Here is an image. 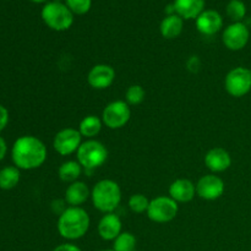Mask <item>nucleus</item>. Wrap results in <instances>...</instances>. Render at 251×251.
<instances>
[{"mask_svg": "<svg viewBox=\"0 0 251 251\" xmlns=\"http://www.w3.org/2000/svg\"><path fill=\"white\" fill-rule=\"evenodd\" d=\"M42 19L54 31H66L74 24V14L65 4L59 1L48 2L42 9Z\"/></svg>", "mask_w": 251, "mask_h": 251, "instance_id": "4", "label": "nucleus"}, {"mask_svg": "<svg viewBox=\"0 0 251 251\" xmlns=\"http://www.w3.org/2000/svg\"><path fill=\"white\" fill-rule=\"evenodd\" d=\"M65 5L73 14L85 15L90 11L92 0H65Z\"/></svg>", "mask_w": 251, "mask_h": 251, "instance_id": "27", "label": "nucleus"}, {"mask_svg": "<svg viewBox=\"0 0 251 251\" xmlns=\"http://www.w3.org/2000/svg\"><path fill=\"white\" fill-rule=\"evenodd\" d=\"M135 251H137V250H135Z\"/></svg>", "mask_w": 251, "mask_h": 251, "instance_id": "33", "label": "nucleus"}, {"mask_svg": "<svg viewBox=\"0 0 251 251\" xmlns=\"http://www.w3.org/2000/svg\"><path fill=\"white\" fill-rule=\"evenodd\" d=\"M205 166L213 173H222L232 166V157L222 147H215L206 153Z\"/></svg>", "mask_w": 251, "mask_h": 251, "instance_id": "13", "label": "nucleus"}, {"mask_svg": "<svg viewBox=\"0 0 251 251\" xmlns=\"http://www.w3.org/2000/svg\"><path fill=\"white\" fill-rule=\"evenodd\" d=\"M91 199L98 211L112 213L122 202V189L117 181L103 179L95 184L91 191Z\"/></svg>", "mask_w": 251, "mask_h": 251, "instance_id": "3", "label": "nucleus"}, {"mask_svg": "<svg viewBox=\"0 0 251 251\" xmlns=\"http://www.w3.org/2000/svg\"><path fill=\"white\" fill-rule=\"evenodd\" d=\"M184 27L183 19L179 15L172 14L164 17L161 22V34L167 39L176 38L181 33Z\"/></svg>", "mask_w": 251, "mask_h": 251, "instance_id": "19", "label": "nucleus"}, {"mask_svg": "<svg viewBox=\"0 0 251 251\" xmlns=\"http://www.w3.org/2000/svg\"><path fill=\"white\" fill-rule=\"evenodd\" d=\"M223 26V19L221 14L215 10H205L196 19V28L205 36H212L217 33Z\"/></svg>", "mask_w": 251, "mask_h": 251, "instance_id": "14", "label": "nucleus"}, {"mask_svg": "<svg viewBox=\"0 0 251 251\" xmlns=\"http://www.w3.org/2000/svg\"><path fill=\"white\" fill-rule=\"evenodd\" d=\"M91 220L82 207H68L59 215L58 232L64 239L77 240L90 229Z\"/></svg>", "mask_w": 251, "mask_h": 251, "instance_id": "2", "label": "nucleus"}, {"mask_svg": "<svg viewBox=\"0 0 251 251\" xmlns=\"http://www.w3.org/2000/svg\"><path fill=\"white\" fill-rule=\"evenodd\" d=\"M129 207L134 213L147 212L150 206V200L142 194H134L129 199Z\"/></svg>", "mask_w": 251, "mask_h": 251, "instance_id": "26", "label": "nucleus"}, {"mask_svg": "<svg viewBox=\"0 0 251 251\" xmlns=\"http://www.w3.org/2000/svg\"><path fill=\"white\" fill-rule=\"evenodd\" d=\"M115 80L114 69L107 64H97L90 70L87 75V82L95 90H105Z\"/></svg>", "mask_w": 251, "mask_h": 251, "instance_id": "12", "label": "nucleus"}, {"mask_svg": "<svg viewBox=\"0 0 251 251\" xmlns=\"http://www.w3.org/2000/svg\"><path fill=\"white\" fill-rule=\"evenodd\" d=\"M225 193V181L215 174L203 176L196 184V195L207 201L220 199Z\"/></svg>", "mask_w": 251, "mask_h": 251, "instance_id": "11", "label": "nucleus"}, {"mask_svg": "<svg viewBox=\"0 0 251 251\" xmlns=\"http://www.w3.org/2000/svg\"><path fill=\"white\" fill-rule=\"evenodd\" d=\"M131 110L125 100H114L107 104L102 112V122L109 129H122L129 123Z\"/></svg>", "mask_w": 251, "mask_h": 251, "instance_id": "8", "label": "nucleus"}, {"mask_svg": "<svg viewBox=\"0 0 251 251\" xmlns=\"http://www.w3.org/2000/svg\"><path fill=\"white\" fill-rule=\"evenodd\" d=\"M145 92L144 87L140 85H131L125 92V102L129 105H139L144 102Z\"/></svg>", "mask_w": 251, "mask_h": 251, "instance_id": "25", "label": "nucleus"}, {"mask_svg": "<svg viewBox=\"0 0 251 251\" xmlns=\"http://www.w3.org/2000/svg\"><path fill=\"white\" fill-rule=\"evenodd\" d=\"M20 171L17 167H5L0 171V189L11 190L19 184Z\"/></svg>", "mask_w": 251, "mask_h": 251, "instance_id": "22", "label": "nucleus"}, {"mask_svg": "<svg viewBox=\"0 0 251 251\" xmlns=\"http://www.w3.org/2000/svg\"><path fill=\"white\" fill-rule=\"evenodd\" d=\"M178 202L171 196H158L150 201L147 216L154 223H168L178 215Z\"/></svg>", "mask_w": 251, "mask_h": 251, "instance_id": "6", "label": "nucleus"}, {"mask_svg": "<svg viewBox=\"0 0 251 251\" xmlns=\"http://www.w3.org/2000/svg\"><path fill=\"white\" fill-rule=\"evenodd\" d=\"M53 251H82L77 245L73 244V243H65V244H60L55 247Z\"/></svg>", "mask_w": 251, "mask_h": 251, "instance_id": "29", "label": "nucleus"}, {"mask_svg": "<svg viewBox=\"0 0 251 251\" xmlns=\"http://www.w3.org/2000/svg\"><path fill=\"white\" fill-rule=\"evenodd\" d=\"M6 151H7L6 142H5V140L2 139L1 136H0V161H1V159L5 157V154H6Z\"/></svg>", "mask_w": 251, "mask_h": 251, "instance_id": "30", "label": "nucleus"}, {"mask_svg": "<svg viewBox=\"0 0 251 251\" xmlns=\"http://www.w3.org/2000/svg\"><path fill=\"white\" fill-rule=\"evenodd\" d=\"M122 220L114 212L105 213L98 223V234L103 240L113 242L122 233Z\"/></svg>", "mask_w": 251, "mask_h": 251, "instance_id": "15", "label": "nucleus"}, {"mask_svg": "<svg viewBox=\"0 0 251 251\" xmlns=\"http://www.w3.org/2000/svg\"><path fill=\"white\" fill-rule=\"evenodd\" d=\"M12 161L19 169L39 168L47 159V147L38 137L26 135L15 141L11 151Z\"/></svg>", "mask_w": 251, "mask_h": 251, "instance_id": "1", "label": "nucleus"}, {"mask_svg": "<svg viewBox=\"0 0 251 251\" xmlns=\"http://www.w3.org/2000/svg\"><path fill=\"white\" fill-rule=\"evenodd\" d=\"M226 11H227L228 17L233 22H242V20L247 15V6L242 0H230L228 2Z\"/></svg>", "mask_w": 251, "mask_h": 251, "instance_id": "24", "label": "nucleus"}, {"mask_svg": "<svg viewBox=\"0 0 251 251\" xmlns=\"http://www.w3.org/2000/svg\"><path fill=\"white\" fill-rule=\"evenodd\" d=\"M225 87L228 95L240 98L251 91V70L244 66L232 69L225 78Z\"/></svg>", "mask_w": 251, "mask_h": 251, "instance_id": "7", "label": "nucleus"}, {"mask_svg": "<svg viewBox=\"0 0 251 251\" xmlns=\"http://www.w3.org/2000/svg\"><path fill=\"white\" fill-rule=\"evenodd\" d=\"M250 38V32L247 25L243 22H233L225 29L222 34V41L229 50H242L245 48Z\"/></svg>", "mask_w": 251, "mask_h": 251, "instance_id": "10", "label": "nucleus"}, {"mask_svg": "<svg viewBox=\"0 0 251 251\" xmlns=\"http://www.w3.org/2000/svg\"><path fill=\"white\" fill-rule=\"evenodd\" d=\"M82 173V166L77 161L64 162L58 169V176L64 183H74L77 181Z\"/></svg>", "mask_w": 251, "mask_h": 251, "instance_id": "21", "label": "nucleus"}, {"mask_svg": "<svg viewBox=\"0 0 251 251\" xmlns=\"http://www.w3.org/2000/svg\"><path fill=\"white\" fill-rule=\"evenodd\" d=\"M114 251H135L136 250V237L130 232H122L113 240Z\"/></svg>", "mask_w": 251, "mask_h": 251, "instance_id": "23", "label": "nucleus"}, {"mask_svg": "<svg viewBox=\"0 0 251 251\" xmlns=\"http://www.w3.org/2000/svg\"><path fill=\"white\" fill-rule=\"evenodd\" d=\"M77 162L86 169H96L103 166L108 158V150L102 142L95 139L82 142L77 150Z\"/></svg>", "mask_w": 251, "mask_h": 251, "instance_id": "5", "label": "nucleus"}, {"mask_svg": "<svg viewBox=\"0 0 251 251\" xmlns=\"http://www.w3.org/2000/svg\"><path fill=\"white\" fill-rule=\"evenodd\" d=\"M196 185L189 179H176L169 186V196L176 202H189L195 198Z\"/></svg>", "mask_w": 251, "mask_h": 251, "instance_id": "16", "label": "nucleus"}, {"mask_svg": "<svg viewBox=\"0 0 251 251\" xmlns=\"http://www.w3.org/2000/svg\"><path fill=\"white\" fill-rule=\"evenodd\" d=\"M173 6L176 15L183 20L198 19L205 11V0H176Z\"/></svg>", "mask_w": 251, "mask_h": 251, "instance_id": "17", "label": "nucleus"}, {"mask_svg": "<svg viewBox=\"0 0 251 251\" xmlns=\"http://www.w3.org/2000/svg\"><path fill=\"white\" fill-rule=\"evenodd\" d=\"M91 191L83 181H74L65 190V202L71 207H80L88 200Z\"/></svg>", "mask_w": 251, "mask_h": 251, "instance_id": "18", "label": "nucleus"}, {"mask_svg": "<svg viewBox=\"0 0 251 251\" xmlns=\"http://www.w3.org/2000/svg\"><path fill=\"white\" fill-rule=\"evenodd\" d=\"M7 123H9V112L4 105L0 104V131L6 127Z\"/></svg>", "mask_w": 251, "mask_h": 251, "instance_id": "28", "label": "nucleus"}, {"mask_svg": "<svg viewBox=\"0 0 251 251\" xmlns=\"http://www.w3.org/2000/svg\"><path fill=\"white\" fill-rule=\"evenodd\" d=\"M102 251H114L113 249H109V250H102Z\"/></svg>", "mask_w": 251, "mask_h": 251, "instance_id": "32", "label": "nucleus"}, {"mask_svg": "<svg viewBox=\"0 0 251 251\" xmlns=\"http://www.w3.org/2000/svg\"><path fill=\"white\" fill-rule=\"evenodd\" d=\"M102 126V118H98L97 115H87L80 122L78 131L82 135V137H87L88 140H91L100 134Z\"/></svg>", "mask_w": 251, "mask_h": 251, "instance_id": "20", "label": "nucleus"}, {"mask_svg": "<svg viewBox=\"0 0 251 251\" xmlns=\"http://www.w3.org/2000/svg\"><path fill=\"white\" fill-rule=\"evenodd\" d=\"M31 1H33V2H37V4H41V2H44V1H47V0H31Z\"/></svg>", "mask_w": 251, "mask_h": 251, "instance_id": "31", "label": "nucleus"}, {"mask_svg": "<svg viewBox=\"0 0 251 251\" xmlns=\"http://www.w3.org/2000/svg\"><path fill=\"white\" fill-rule=\"evenodd\" d=\"M81 139H82V135L77 129L65 127L56 132L53 140V147L55 152H58L61 156H69L74 152H77L78 147L82 144Z\"/></svg>", "mask_w": 251, "mask_h": 251, "instance_id": "9", "label": "nucleus"}]
</instances>
